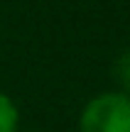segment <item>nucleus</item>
<instances>
[{"mask_svg":"<svg viewBox=\"0 0 130 132\" xmlns=\"http://www.w3.org/2000/svg\"><path fill=\"white\" fill-rule=\"evenodd\" d=\"M79 132H130V95L123 90L93 95L79 115Z\"/></svg>","mask_w":130,"mask_h":132,"instance_id":"nucleus-1","label":"nucleus"},{"mask_svg":"<svg viewBox=\"0 0 130 132\" xmlns=\"http://www.w3.org/2000/svg\"><path fill=\"white\" fill-rule=\"evenodd\" d=\"M20 127V110L7 93L0 90V132H17Z\"/></svg>","mask_w":130,"mask_h":132,"instance_id":"nucleus-2","label":"nucleus"},{"mask_svg":"<svg viewBox=\"0 0 130 132\" xmlns=\"http://www.w3.org/2000/svg\"><path fill=\"white\" fill-rule=\"evenodd\" d=\"M116 78H118V83L125 88L123 93L130 95V52H125L120 59H118V64H116Z\"/></svg>","mask_w":130,"mask_h":132,"instance_id":"nucleus-3","label":"nucleus"}]
</instances>
